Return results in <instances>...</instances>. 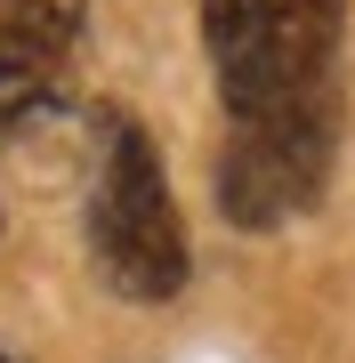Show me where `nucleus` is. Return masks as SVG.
<instances>
[{
  "mask_svg": "<svg viewBox=\"0 0 355 363\" xmlns=\"http://www.w3.org/2000/svg\"><path fill=\"white\" fill-rule=\"evenodd\" d=\"M339 16L347 0H202V49L226 130L339 121Z\"/></svg>",
  "mask_w": 355,
  "mask_h": 363,
  "instance_id": "1",
  "label": "nucleus"
},
{
  "mask_svg": "<svg viewBox=\"0 0 355 363\" xmlns=\"http://www.w3.org/2000/svg\"><path fill=\"white\" fill-rule=\"evenodd\" d=\"M0 363H16V355H9V347H0Z\"/></svg>",
  "mask_w": 355,
  "mask_h": 363,
  "instance_id": "5",
  "label": "nucleus"
},
{
  "mask_svg": "<svg viewBox=\"0 0 355 363\" xmlns=\"http://www.w3.org/2000/svg\"><path fill=\"white\" fill-rule=\"evenodd\" d=\"M331 145L339 121H266V130H226L218 154V210L250 234L315 210L323 178H331Z\"/></svg>",
  "mask_w": 355,
  "mask_h": 363,
  "instance_id": "3",
  "label": "nucleus"
},
{
  "mask_svg": "<svg viewBox=\"0 0 355 363\" xmlns=\"http://www.w3.org/2000/svg\"><path fill=\"white\" fill-rule=\"evenodd\" d=\"M89 259L106 274V291L137 298V307L178 298L194 274L170 169L130 113H106V145H97V178H89Z\"/></svg>",
  "mask_w": 355,
  "mask_h": 363,
  "instance_id": "2",
  "label": "nucleus"
},
{
  "mask_svg": "<svg viewBox=\"0 0 355 363\" xmlns=\"http://www.w3.org/2000/svg\"><path fill=\"white\" fill-rule=\"evenodd\" d=\"M89 40V0H0V130H40L65 113Z\"/></svg>",
  "mask_w": 355,
  "mask_h": 363,
  "instance_id": "4",
  "label": "nucleus"
}]
</instances>
